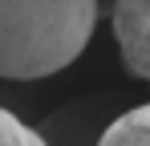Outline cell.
Returning <instances> with one entry per match:
<instances>
[{"instance_id":"3","label":"cell","mask_w":150,"mask_h":146,"mask_svg":"<svg viewBox=\"0 0 150 146\" xmlns=\"http://www.w3.org/2000/svg\"><path fill=\"white\" fill-rule=\"evenodd\" d=\"M98 146H150V101L118 114L98 138Z\"/></svg>"},{"instance_id":"5","label":"cell","mask_w":150,"mask_h":146,"mask_svg":"<svg viewBox=\"0 0 150 146\" xmlns=\"http://www.w3.org/2000/svg\"><path fill=\"white\" fill-rule=\"evenodd\" d=\"M33 146H49V142H45V138H41V134H37V138H33Z\"/></svg>"},{"instance_id":"1","label":"cell","mask_w":150,"mask_h":146,"mask_svg":"<svg viewBox=\"0 0 150 146\" xmlns=\"http://www.w3.org/2000/svg\"><path fill=\"white\" fill-rule=\"evenodd\" d=\"M98 28V0H0V77L41 81L69 69Z\"/></svg>"},{"instance_id":"4","label":"cell","mask_w":150,"mask_h":146,"mask_svg":"<svg viewBox=\"0 0 150 146\" xmlns=\"http://www.w3.org/2000/svg\"><path fill=\"white\" fill-rule=\"evenodd\" d=\"M33 138H37V134L28 130L25 122L16 118L12 110L0 106V146H33Z\"/></svg>"},{"instance_id":"2","label":"cell","mask_w":150,"mask_h":146,"mask_svg":"<svg viewBox=\"0 0 150 146\" xmlns=\"http://www.w3.org/2000/svg\"><path fill=\"white\" fill-rule=\"evenodd\" d=\"M110 21L126 73L150 81V0H114Z\"/></svg>"}]
</instances>
